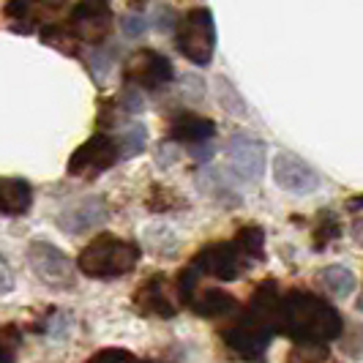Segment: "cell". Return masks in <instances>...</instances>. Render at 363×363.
Listing matches in <instances>:
<instances>
[{"instance_id": "cell-1", "label": "cell", "mask_w": 363, "mask_h": 363, "mask_svg": "<svg viewBox=\"0 0 363 363\" xmlns=\"http://www.w3.org/2000/svg\"><path fill=\"white\" fill-rule=\"evenodd\" d=\"M345 330L342 314L328 301L306 290L281 295L279 306V333L290 336L295 345H328Z\"/></svg>"}, {"instance_id": "cell-2", "label": "cell", "mask_w": 363, "mask_h": 363, "mask_svg": "<svg viewBox=\"0 0 363 363\" xmlns=\"http://www.w3.org/2000/svg\"><path fill=\"white\" fill-rule=\"evenodd\" d=\"M279 306H281L279 287L273 281H262L252 295V303L230 325L221 328V339L243 358H262L273 333H279Z\"/></svg>"}, {"instance_id": "cell-3", "label": "cell", "mask_w": 363, "mask_h": 363, "mask_svg": "<svg viewBox=\"0 0 363 363\" xmlns=\"http://www.w3.org/2000/svg\"><path fill=\"white\" fill-rule=\"evenodd\" d=\"M140 249L123 238H115L104 233L96 235L77 257V271L85 273L88 279H118L137 268Z\"/></svg>"}, {"instance_id": "cell-4", "label": "cell", "mask_w": 363, "mask_h": 363, "mask_svg": "<svg viewBox=\"0 0 363 363\" xmlns=\"http://www.w3.org/2000/svg\"><path fill=\"white\" fill-rule=\"evenodd\" d=\"M255 262H259V259L238 238H233V240H221V243H213V246L202 249L200 255L194 257L191 268L200 276H211L216 281H235Z\"/></svg>"}, {"instance_id": "cell-5", "label": "cell", "mask_w": 363, "mask_h": 363, "mask_svg": "<svg viewBox=\"0 0 363 363\" xmlns=\"http://www.w3.org/2000/svg\"><path fill=\"white\" fill-rule=\"evenodd\" d=\"M175 44L181 55L194 66H208L216 52V28L208 9H191L175 28Z\"/></svg>"}, {"instance_id": "cell-6", "label": "cell", "mask_w": 363, "mask_h": 363, "mask_svg": "<svg viewBox=\"0 0 363 363\" xmlns=\"http://www.w3.org/2000/svg\"><path fill=\"white\" fill-rule=\"evenodd\" d=\"M175 290L183 303L200 317L216 320V317H227L230 311H235V298L218 287H202V276L191 265L178 276Z\"/></svg>"}, {"instance_id": "cell-7", "label": "cell", "mask_w": 363, "mask_h": 363, "mask_svg": "<svg viewBox=\"0 0 363 363\" xmlns=\"http://www.w3.org/2000/svg\"><path fill=\"white\" fill-rule=\"evenodd\" d=\"M118 162H121L118 140L112 134H107V131H101V134H93L91 140H85L72 153V159H69V175L72 178L96 181L99 175H104Z\"/></svg>"}, {"instance_id": "cell-8", "label": "cell", "mask_w": 363, "mask_h": 363, "mask_svg": "<svg viewBox=\"0 0 363 363\" xmlns=\"http://www.w3.org/2000/svg\"><path fill=\"white\" fill-rule=\"evenodd\" d=\"M175 69L172 63L156 50H140V52L128 55L126 66H123V79L126 85H134L140 91H162L172 82Z\"/></svg>"}, {"instance_id": "cell-9", "label": "cell", "mask_w": 363, "mask_h": 363, "mask_svg": "<svg viewBox=\"0 0 363 363\" xmlns=\"http://www.w3.org/2000/svg\"><path fill=\"white\" fill-rule=\"evenodd\" d=\"M28 262L38 279L52 287V290H69L74 287V276H77V265L66 257V252H60L52 243L36 240L28 249Z\"/></svg>"}, {"instance_id": "cell-10", "label": "cell", "mask_w": 363, "mask_h": 363, "mask_svg": "<svg viewBox=\"0 0 363 363\" xmlns=\"http://www.w3.org/2000/svg\"><path fill=\"white\" fill-rule=\"evenodd\" d=\"M74 36L85 44H99L104 41L112 28V9L109 0H79L72 14Z\"/></svg>"}, {"instance_id": "cell-11", "label": "cell", "mask_w": 363, "mask_h": 363, "mask_svg": "<svg viewBox=\"0 0 363 363\" xmlns=\"http://www.w3.org/2000/svg\"><path fill=\"white\" fill-rule=\"evenodd\" d=\"M273 181L290 194H311L320 186L317 169L295 153H279L273 162Z\"/></svg>"}, {"instance_id": "cell-12", "label": "cell", "mask_w": 363, "mask_h": 363, "mask_svg": "<svg viewBox=\"0 0 363 363\" xmlns=\"http://www.w3.org/2000/svg\"><path fill=\"white\" fill-rule=\"evenodd\" d=\"M227 159L235 175H240L243 181H259L265 172V145L249 134H238L230 140Z\"/></svg>"}, {"instance_id": "cell-13", "label": "cell", "mask_w": 363, "mask_h": 363, "mask_svg": "<svg viewBox=\"0 0 363 363\" xmlns=\"http://www.w3.org/2000/svg\"><path fill=\"white\" fill-rule=\"evenodd\" d=\"M107 218V205L96 197L88 200L74 202L72 208H66L60 216H57V227L66 233V235H82V233H91L99 230Z\"/></svg>"}, {"instance_id": "cell-14", "label": "cell", "mask_w": 363, "mask_h": 363, "mask_svg": "<svg viewBox=\"0 0 363 363\" xmlns=\"http://www.w3.org/2000/svg\"><path fill=\"white\" fill-rule=\"evenodd\" d=\"M66 6V0H9L6 17L14 22L17 30H33L38 22L57 14Z\"/></svg>"}, {"instance_id": "cell-15", "label": "cell", "mask_w": 363, "mask_h": 363, "mask_svg": "<svg viewBox=\"0 0 363 363\" xmlns=\"http://www.w3.org/2000/svg\"><path fill=\"white\" fill-rule=\"evenodd\" d=\"M213 134H216V123L211 118L191 115V112H183L178 118H172V123H169V140L183 143V145L208 143V140H213Z\"/></svg>"}, {"instance_id": "cell-16", "label": "cell", "mask_w": 363, "mask_h": 363, "mask_svg": "<svg viewBox=\"0 0 363 363\" xmlns=\"http://www.w3.org/2000/svg\"><path fill=\"white\" fill-rule=\"evenodd\" d=\"M137 306L145 314H156V317H172L175 314V303L172 295L167 290V279L164 276H153L147 284L140 287L137 292Z\"/></svg>"}, {"instance_id": "cell-17", "label": "cell", "mask_w": 363, "mask_h": 363, "mask_svg": "<svg viewBox=\"0 0 363 363\" xmlns=\"http://www.w3.org/2000/svg\"><path fill=\"white\" fill-rule=\"evenodd\" d=\"M33 205L30 183L19 178H0V213L3 216H25Z\"/></svg>"}, {"instance_id": "cell-18", "label": "cell", "mask_w": 363, "mask_h": 363, "mask_svg": "<svg viewBox=\"0 0 363 363\" xmlns=\"http://www.w3.org/2000/svg\"><path fill=\"white\" fill-rule=\"evenodd\" d=\"M317 281H320V287L330 295V298H347V295H352L355 290V273L345 268V265H328L323 271L317 273Z\"/></svg>"}, {"instance_id": "cell-19", "label": "cell", "mask_w": 363, "mask_h": 363, "mask_svg": "<svg viewBox=\"0 0 363 363\" xmlns=\"http://www.w3.org/2000/svg\"><path fill=\"white\" fill-rule=\"evenodd\" d=\"M115 140H118V147H121V159H134L137 153L145 150L147 131L143 123H128V126L121 128V134Z\"/></svg>"}, {"instance_id": "cell-20", "label": "cell", "mask_w": 363, "mask_h": 363, "mask_svg": "<svg viewBox=\"0 0 363 363\" xmlns=\"http://www.w3.org/2000/svg\"><path fill=\"white\" fill-rule=\"evenodd\" d=\"M41 38H44V44L57 47L60 52L69 55L77 52V44H79V38L74 36L72 25H47V28H41Z\"/></svg>"}, {"instance_id": "cell-21", "label": "cell", "mask_w": 363, "mask_h": 363, "mask_svg": "<svg viewBox=\"0 0 363 363\" xmlns=\"http://www.w3.org/2000/svg\"><path fill=\"white\" fill-rule=\"evenodd\" d=\"M339 235H342L339 218L333 216L330 211H323V213H320V224H317V233H314V246H317V249H325L328 243L336 240Z\"/></svg>"}, {"instance_id": "cell-22", "label": "cell", "mask_w": 363, "mask_h": 363, "mask_svg": "<svg viewBox=\"0 0 363 363\" xmlns=\"http://www.w3.org/2000/svg\"><path fill=\"white\" fill-rule=\"evenodd\" d=\"M216 96H218V104L233 112V115H246V107H243V99L235 93V88L227 82V79H216Z\"/></svg>"}, {"instance_id": "cell-23", "label": "cell", "mask_w": 363, "mask_h": 363, "mask_svg": "<svg viewBox=\"0 0 363 363\" xmlns=\"http://www.w3.org/2000/svg\"><path fill=\"white\" fill-rule=\"evenodd\" d=\"M112 358H121V361L126 358V361H131L134 355H131L128 350H99V352L93 355L91 361H112Z\"/></svg>"}, {"instance_id": "cell-24", "label": "cell", "mask_w": 363, "mask_h": 363, "mask_svg": "<svg viewBox=\"0 0 363 363\" xmlns=\"http://www.w3.org/2000/svg\"><path fill=\"white\" fill-rule=\"evenodd\" d=\"M123 30H126L128 36L143 33V30H145V17H126L123 19Z\"/></svg>"}]
</instances>
